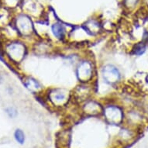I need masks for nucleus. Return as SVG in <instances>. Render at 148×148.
Segmentation results:
<instances>
[{
	"label": "nucleus",
	"instance_id": "423d86ee",
	"mask_svg": "<svg viewBox=\"0 0 148 148\" xmlns=\"http://www.w3.org/2000/svg\"><path fill=\"white\" fill-rule=\"evenodd\" d=\"M14 137L15 140L16 142L20 144H23L25 142V134L22 130L20 129H16L14 133Z\"/></svg>",
	"mask_w": 148,
	"mask_h": 148
},
{
	"label": "nucleus",
	"instance_id": "7ed1b4c3",
	"mask_svg": "<svg viewBox=\"0 0 148 148\" xmlns=\"http://www.w3.org/2000/svg\"><path fill=\"white\" fill-rule=\"evenodd\" d=\"M92 74V66L88 62H83L79 65L78 68V76L79 78L86 80L88 78L91 77Z\"/></svg>",
	"mask_w": 148,
	"mask_h": 148
},
{
	"label": "nucleus",
	"instance_id": "6e6552de",
	"mask_svg": "<svg viewBox=\"0 0 148 148\" xmlns=\"http://www.w3.org/2000/svg\"><path fill=\"white\" fill-rule=\"evenodd\" d=\"M2 82H3V77L0 75V83H2Z\"/></svg>",
	"mask_w": 148,
	"mask_h": 148
},
{
	"label": "nucleus",
	"instance_id": "0eeeda50",
	"mask_svg": "<svg viewBox=\"0 0 148 148\" xmlns=\"http://www.w3.org/2000/svg\"><path fill=\"white\" fill-rule=\"evenodd\" d=\"M5 112H6V114L9 116V117L10 118H15V117L16 116L17 114H18V112H17V110L15 109L14 107H7L6 109H5Z\"/></svg>",
	"mask_w": 148,
	"mask_h": 148
},
{
	"label": "nucleus",
	"instance_id": "20e7f679",
	"mask_svg": "<svg viewBox=\"0 0 148 148\" xmlns=\"http://www.w3.org/2000/svg\"><path fill=\"white\" fill-rule=\"evenodd\" d=\"M52 33L53 36L57 37L58 39H61L63 38L65 34V30L63 26L59 23H55L52 26Z\"/></svg>",
	"mask_w": 148,
	"mask_h": 148
},
{
	"label": "nucleus",
	"instance_id": "39448f33",
	"mask_svg": "<svg viewBox=\"0 0 148 148\" xmlns=\"http://www.w3.org/2000/svg\"><path fill=\"white\" fill-rule=\"evenodd\" d=\"M51 99L58 103V104H62L66 99V95L64 93L61 92H55L51 95Z\"/></svg>",
	"mask_w": 148,
	"mask_h": 148
},
{
	"label": "nucleus",
	"instance_id": "f257e3e1",
	"mask_svg": "<svg viewBox=\"0 0 148 148\" xmlns=\"http://www.w3.org/2000/svg\"><path fill=\"white\" fill-rule=\"evenodd\" d=\"M106 116L109 121L118 123L122 119V112L116 106H109L106 109Z\"/></svg>",
	"mask_w": 148,
	"mask_h": 148
},
{
	"label": "nucleus",
	"instance_id": "f03ea898",
	"mask_svg": "<svg viewBox=\"0 0 148 148\" xmlns=\"http://www.w3.org/2000/svg\"><path fill=\"white\" fill-rule=\"evenodd\" d=\"M103 75L109 82H115L119 78V72L113 66H106L103 70Z\"/></svg>",
	"mask_w": 148,
	"mask_h": 148
}]
</instances>
